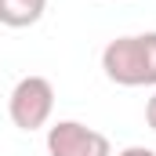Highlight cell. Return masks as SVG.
<instances>
[{
    "instance_id": "277c9868",
    "label": "cell",
    "mask_w": 156,
    "mask_h": 156,
    "mask_svg": "<svg viewBox=\"0 0 156 156\" xmlns=\"http://www.w3.org/2000/svg\"><path fill=\"white\" fill-rule=\"evenodd\" d=\"M47 11V0H0V26L7 29H29Z\"/></svg>"
},
{
    "instance_id": "6da1fadb",
    "label": "cell",
    "mask_w": 156,
    "mask_h": 156,
    "mask_svg": "<svg viewBox=\"0 0 156 156\" xmlns=\"http://www.w3.org/2000/svg\"><path fill=\"white\" fill-rule=\"evenodd\" d=\"M102 73L120 87H156V29L109 40L102 51Z\"/></svg>"
},
{
    "instance_id": "3957f363",
    "label": "cell",
    "mask_w": 156,
    "mask_h": 156,
    "mask_svg": "<svg viewBox=\"0 0 156 156\" xmlns=\"http://www.w3.org/2000/svg\"><path fill=\"white\" fill-rule=\"evenodd\" d=\"M47 156H113V145L80 120H58L47 127Z\"/></svg>"
},
{
    "instance_id": "8992f818",
    "label": "cell",
    "mask_w": 156,
    "mask_h": 156,
    "mask_svg": "<svg viewBox=\"0 0 156 156\" xmlns=\"http://www.w3.org/2000/svg\"><path fill=\"white\" fill-rule=\"evenodd\" d=\"M116 156H156L153 149H145V145H127V149H120Z\"/></svg>"
},
{
    "instance_id": "5b68a950",
    "label": "cell",
    "mask_w": 156,
    "mask_h": 156,
    "mask_svg": "<svg viewBox=\"0 0 156 156\" xmlns=\"http://www.w3.org/2000/svg\"><path fill=\"white\" fill-rule=\"evenodd\" d=\"M145 123H149V127L156 131V87H153V98L145 102Z\"/></svg>"
},
{
    "instance_id": "7a4b0ae2",
    "label": "cell",
    "mask_w": 156,
    "mask_h": 156,
    "mask_svg": "<svg viewBox=\"0 0 156 156\" xmlns=\"http://www.w3.org/2000/svg\"><path fill=\"white\" fill-rule=\"evenodd\" d=\"M55 113V87L47 76H22L7 98V116L18 131H40Z\"/></svg>"
}]
</instances>
